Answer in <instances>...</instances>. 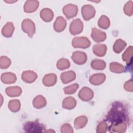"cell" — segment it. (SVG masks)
<instances>
[{"mask_svg": "<svg viewBox=\"0 0 133 133\" xmlns=\"http://www.w3.org/2000/svg\"><path fill=\"white\" fill-rule=\"evenodd\" d=\"M57 82V75L54 73H49L45 75L43 78V83L46 86H52Z\"/></svg>", "mask_w": 133, "mask_h": 133, "instance_id": "obj_17", "label": "cell"}, {"mask_svg": "<svg viewBox=\"0 0 133 133\" xmlns=\"http://www.w3.org/2000/svg\"><path fill=\"white\" fill-rule=\"evenodd\" d=\"M33 105L36 109H41L46 105V100L42 95L37 96L33 101Z\"/></svg>", "mask_w": 133, "mask_h": 133, "instance_id": "obj_24", "label": "cell"}, {"mask_svg": "<svg viewBox=\"0 0 133 133\" xmlns=\"http://www.w3.org/2000/svg\"><path fill=\"white\" fill-rule=\"evenodd\" d=\"M78 96V97L83 101H88L93 98L94 92L90 88L84 87L79 90Z\"/></svg>", "mask_w": 133, "mask_h": 133, "instance_id": "obj_9", "label": "cell"}, {"mask_svg": "<svg viewBox=\"0 0 133 133\" xmlns=\"http://www.w3.org/2000/svg\"><path fill=\"white\" fill-rule=\"evenodd\" d=\"M70 66V61L65 58H61L59 59L57 63V68L60 70H63L68 69Z\"/></svg>", "mask_w": 133, "mask_h": 133, "instance_id": "obj_32", "label": "cell"}, {"mask_svg": "<svg viewBox=\"0 0 133 133\" xmlns=\"http://www.w3.org/2000/svg\"><path fill=\"white\" fill-rule=\"evenodd\" d=\"M44 132H55V131H54V130H47V131H44Z\"/></svg>", "mask_w": 133, "mask_h": 133, "instance_id": "obj_39", "label": "cell"}, {"mask_svg": "<svg viewBox=\"0 0 133 133\" xmlns=\"http://www.w3.org/2000/svg\"><path fill=\"white\" fill-rule=\"evenodd\" d=\"M76 78V74L73 71L64 72L61 74L60 78L63 84H67L74 81Z\"/></svg>", "mask_w": 133, "mask_h": 133, "instance_id": "obj_14", "label": "cell"}, {"mask_svg": "<svg viewBox=\"0 0 133 133\" xmlns=\"http://www.w3.org/2000/svg\"><path fill=\"white\" fill-rule=\"evenodd\" d=\"M78 8L75 5L69 4L64 6L63 8V12L68 19L73 18L77 14Z\"/></svg>", "mask_w": 133, "mask_h": 133, "instance_id": "obj_7", "label": "cell"}, {"mask_svg": "<svg viewBox=\"0 0 133 133\" xmlns=\"http://www.w3.org/2000/svg\"><path fill=\"white\" fill-rule=\"evenodd\" d=\"M72 45L74 48H87L90 45V42L86 37H75L72 40Z\"/></svg>", "mask_w": 133, "mask_h": 133, "instance_id": "obj_4", "label": "cell"}, {"mask_svg": "<svg viewBox=\"0 0 133 133\" xmlns=\"http://www.w3.org/2000/svg\"><path fill=\"white\" fill-rule=\"evenodd\" d=\"M94 53L97 56L103 57L105 55L107 47L104 44H96L94 45L92 48Z\"/></svg>", "mask_w": 133, "mask_h": 133, "instance_id": "obj_21", "label": "cell"}, {"mask_svg": "<svg viewBox=\"0 0 133 133\" xmlns=\"http://www.w3.org/2000/svg\"><path fill=\"white\" fill-rule=\"evenodd\" d=\"M71 58L76 64L79 65L84 64L87 60L86 54L84 52L79 51L73 52Z\"/></svg>", "mask_w": 133, "mask_h": 133, "instance_id": "obj_8", "label": "cell"}, {"mask_svg": "<svg viewBox=\"0 0 133 133\" xmlns=\"http://www.w3.org/2000/svg\"><path fill=\"white\" fill-rule=\"evenodd\" d=\"M98 26L103 29H107L109 28L110 25V19L108 17L105 15H102L99 18L98 22Z\"/></svg>", "mask_w": 133, "mask_h": 133, "instance_id": "obj_31", "label": "cell"}, {"mask_svg": "<svg viewBox=\"0 0 133 133\" xmlns=\"http://www.w3.org/2000/svg\"><path fill=\"white\" fill-rule=\"evenodd\" d=\"M126 43L122 39H117L113 45V50L115 52L119 54L122 52L126 46Z\"/></svg>", "mask_w": 133, "mask_h": 133, "instance_id": "obj_26", "label": "cell"}, {"mask_svg": "<svg viewBox=\"0 0 133 133\" xmlns=\"http://www.w3.org/2000/svg\"><path fill=\"white\" fill-rule=\"evenodd\" d=\"M132 46H130L127 48L126 51L123 53L122 55L123 60L126 62L127 64H130L132 61Z\"/></svg>", "mask_w": 133, "mask_h": 133, "instance_id": "obj_30", "label": "cell"}, {"mask_svg": "<svg viewBox=\"0 0 133 133\" xmlns=\"http://www.w3.org/2000/svg\"><path fill=\"white\" fill-rule=\"evenodd\" d=\"M61 132L62 133H72L73 129L69 124H64L61 127Z\"/></svg>", "mask_w": 133, "mask_h": 133, "instance_id": "obj_37", "label": "cell"}, {"mask_svg": "<svg viewBox=\"0 0 133 133\" xmlns=\"http://www.w3.org/2000/svg\"><path fill=\"white\" fill-rule=\"evenodd\" d=\"M83 23L79 19H76L72 21L70 25V32L72 35L81 33L83 30Z\"/></svg>", "mask_w": 133, "mask_h": 133, "instance_id": "obj_6", "label": "cell"}, {"mask_svg": "<svg viewBox=\"0 0 133 133\" xmlns=\"http://www.w3.org/2000/svg\"><path fill=\"white\" fill-rule=\"evenodd\" d=\"M127 128V125L126 123L121 122L118 123L112 124L109 127L110 131L123 133L126 131Z\"/></svg>", "mask_w": 133, "mask_h": 133, "instance_id": "obj_18", "label": "cell"}, {"mask_svg": "<svg viewBox=\"0 0 133 133\" xmlns=\"http://www.w3.org/2000/svg\"><path fill=\"white\" fill-rule=\"evenodd\" d=\"M6 94L9 97H18L22 93V89L19 86H11L5 90Z\"/></svg>", "mask_w": 133, "mask_h": 133, "instance_id": "obj_23", "label": "cell"}, {"mask_svg": "<svg viewBox=\"0 0 133 133\" xmlns=\"http://www.w3.org/2000/svg\"><path fill=\"white\" fill-rule=\"evenodd\" d=\"M8 107L11 112H17L20 110L21 104L19 100L17 99H13L9 101Z\"/></svg>", "mask_w": 133, "mask_h": 133, "instance_id": "obj_29", "label": "cell"}, {"mask_svg": "<svg viewBox=\"0 0 133 133\" xmlns=\"http://www.w3.org/2000/svg\"><path fill=\"white\" fill-rule=\"evenodd\" d=\"M108 130V125L105 122H101L97 127L96 131L98 133H105Z\"/></svg>", "mask_w": 133, "mask_h": 133, "instance_id": "obj_36", "label": "cell"}, {"mask_svg": "<svg viewBox=\"0 0 133 133\" xmlns=\"http://www.w3.org/2000/svg\"><path fill=\"white\" fill-rule=\"evenodd\" d=\"M22 30L30 37H32L35 32V26L34 23L29 19H25L23 20L21 24Z\"/></svg>", "mask_w": 133, "mask_h": 133, "instance_id": "obj_3", "label": "cell"}, {"mask_svg": "<svg viewBox=\"0 0 133 133\" xmlns=\"http://www.w3.org/2000/svg\"><path fill=\"white\" fill-rule=\"evenodd\" d=\"M91 66L94 70H102L105 68L106 63L104 61L100 59H94L91 62Z\"/></svg>", "mask_w": 133, "mask_h": 133, "instance_id": "obj_27", "label": "cell"}, {"mask_svg": "<svg viewBox=\"0 0 133 133\" xmlns=\"http://www.w3.org/2000/svg\"><path fill=\"white\" fill-rule=\"evenodd\" d=\"M11 64L10 59L6 56H1L0 58V68L1 69H7Z\"/></svg>", "mask_w": 133, "mask_h": 133, "instance_id": "obj_33", "label": "cell"}, {"mask_svg": "<svg viewBox=\"0 0 133 133\" xmlns=\"http://www.w3.org/2000/svg\"><path fill=\"white\" fill-rule=\"evenodd\" d=\"M88 119L85 116H80L76 117L74 122V127L76 129H79L84 127L87 123Z\"/></svg>", "mask_w": 133, "mask_h": 133, "instance_id": "obj_25", "label": "cell"}, {"mask_svg": "<svg viewBox=\"0 0 133 133\" xmlns=\"http://www.w3.org/2000/svg\"><path fill=\"white\" fill-rule=\"evenodd\" d=\"M39 2L37 1H27L24 5V11L27 13L35 11L38 8Z\"/></svg>", "mask_w": 133, "mask_h": 133, "instance_id": "obj_13", "label": "cell"}, {"mask_svg": "<svg viewBox=\"0 0 133 133\" xmlns=\"http://www.w3.org/2000/svg\"><path fill=\"white\" fill-rule=\"evenodd\" d=\"M126 112V111L122 104L117 102L114 103L108 114L107 120L113 124L124 122L127 120Z\"/></svg>", "mask_w": 133, "mask_h": 133, "instance_id": "obj_1", "label": "cell"}, {"mask_svg": "<svg viewBox=\"0 0 133 133\" xmlns=\"http://www.w3.org/2000/svg\"><path fill=\"white\" fill-rule=\"evenodd\" d=\"M37 77V74L31 70L25 71L22 72L21 78L26 83H32L34 82Z\"/></svg>", "mask_w": 133, "mask_h": 133, "instance_id": "obj_11", "label": "cell"}, {"mask_svg": "<svg viewBox=\"0 0 133 133\" xmlns=\"http://www.w3.org/2000/svg\"><path fill=\"white\" fill-rule=\"evenodd\" d=\"M124 89L128 91H130V92H132L133 90L132 89V82L131 79H130L129 81H128L127 82H126L124 85Z\"/></svg>", "mask_w": 133, "mask_h": 133, "instance_id": "obj_38", "label": "cell"}, {"mask_svg": "<svg viewBox=\"0 0 133 133\" xmlns=\"http://www.w3.org/2000/svg\"><path fill=\"white\" fill-rule=\"evenodd\" d=\"M91 36L93 40L97 43L102 42L107 38V35L105 32L96 28H92Z\"/></svg>", "mask_w": 133, "mask_h": 133, "instance_id": "obj_10", "label": "cell"}, {"mask_svg": "<svg viewBox=\"0 0 133 133\" xmlns=\"http://www.w3.org/2000/svg\"><path fill=\"white\" fill-rule=\"evenodd\" d=\"M105 79V75L103 73L93 74L89 79L90 83L94 85H99L102 84Z\"/></svg>", "mask_w": 133, "mask_h": 133, "instance_id": "obj_16", "label": "cell"}, {"mask_svg": "<svg viewBox=\"0 0 133 133\" xmlns=\"http://www.w3.org/2000/svg\"><path fill=\"white\" fill-rule=\"evenodd\" d=\"M66 25V20L61 16L57 18L55 23H54V29L57 32L63 31Z\"/></svg>", "mask_w": 133, "mask_h": 133, "instance_id": "obj_12", "label": "cell"}, {"mask_svg": "<svg viewBox=\"0 0 133 133\" xmlns=\"http://www.w3.org/2000/svg\"><path fill=\"white\" fill-rule=\"evenodd\" d=\"M79 85L78 84H74L69 86L65 87L64 88V92L65 94L70 95L73 94L76 92L77 89L78 88Z\"/></svg>", "mask_w": 133, "mask_h": 133, "instance_id": "obj_34", "label": "cell"}, {"mask_svg": "<svg viewBox=\"0 0 133 133\" xmlns=\"http://www.w3.org/2000/svg\"><path fill=\"white\" fill-rule=\"evenodd\" d=\"M110 70L111 72L117 73H123L125 71V68L123 65L115 62H111L110 64Z\"/></svg>", "mask_w": 133, "mask_h": 133, "instance_id": "obj_28", "label": "cell"}, {"mask_svg": "<svg viewBox=\"0 0 133 133\" xmlns=\"http://www.w3.org/2000/svg\"><path fill=\"white\" fill-rule=\"evenodd\" d=\"M14 30L15 27L13 23L11 22H8L3 26L2 30V33L4 36L10 37L12 35Z\"/></svg>", "mask_w": 133, "mask_h": 133, "instance_id": "obj_20", "label": "cell"}, {"mask_svg": "<svg viewBox=\"0 0 133 133\" xmlns=\"http://www.w3.org/2000/svg\"><path fill=\"white\" fill-rule=\"evenodd\" d=\"M1 79L4 84H12L16 81L17 77L16 74L13 73L6 72L2 74Z\"/></svg>", "mask_w": 133, "mask_h": 133, "instance_id": "obj_15", "label": "cell"}, {"mask_svg": "<svg viewBox=\"0 0 133 133\" xmlns=\"http://www.w3.org/2000/svg\"><path fill=\"white\" fill-rule=\"evenodd\" d=\"M54 16V14L53 11L48 8L43 9L40 12V17L41 19L45 22L50 21L53 19Z\"/></svg>", "mask_w": 133, "mask_h": 133, "instance_id": "obj_19", "label": "cell"}, {"mask_svg": "<svg viewBox=\"0 0 133 133\" xmlns=\"http://www.w3.org/2000/svg\"><path fill=\"white\" fill-rule=\"evenodd\" d=\"M76 105V100L72 97H68L64 99L62 106L64 109L71 110L75 108Z\"/></svg>", "mask_w": 133, "mask_h": 133, "instance_id": "obj_22", "label": "cell"}, {"mask_svg": "<svg viewBox=\"0 0 133 133\" xmlns=\"http://www.w3.org/2000/svg\"><path fill=\"white\" fill-rule=\"evenodd\" d=\"M82 16L86 21H88L92 18L96 14L94 7L91 5H85L82 6L81 9Z\"/></svg>", "mask_w": 133, "mask_h": 133, "instance_id": "obj_5", "label": "cell"}, {"mask_svg": "<svg viewBox=\"0 0 133 133\" xmlns=\"http://www.w3.org/2000/svg\"><path fill=\"white\" fill-rule=\"evenodd\" d=\"M132 2L131 1L128 2L124 7V11L125 14L127 16H130L132 15Z\"/></svg>", "mask_w": 133, "mask_h": 133, "instance_id": "obj_35", "label": "cell"}, {"mask_svg": "<svg viewBox=\"0 0 133 133\" xmlns=\"http://www.w3.org/2000/svg\"><path fill=\"white\" fill-rule=\"evenodd\" d=\"M45 128L44 125L37 121H28L23 125L24 130L26 132H42Z\"/></svg>", "mask_w": 133, "mask_h": 133, "instance_id": "obj_2", "label": "cell"}]
</instances>
